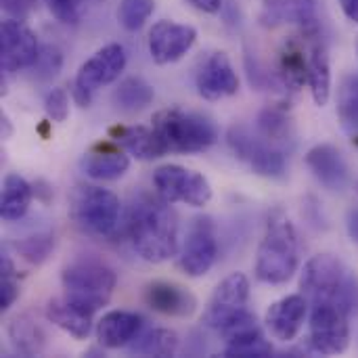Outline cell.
Here are the masks:
<instances>
[{"label": "cell", "mask_w": 358, "mask_h": 358, "mask_svg": "<svg viewBox=\"0 0 358 358\" xmlns=\"http://www.w3.org/2000/svg\"><path fill=\"white\" fill-rule=\"evenodd\" d=\"M308 315V300L302 294H294L277 300L266 310V329L279 342H292L304 327Z\"/></svg>", "instance_id": "16"}, {"label": "cell", "mask_w": 358, "mask_h": 358, "mask_svg": "<svg viewBox=\"0 0 358 358\" xmlns=\"http://www.w3.org/2000/svg\"><path fill=\"white\" fill-rule=\"evenodd\" d=\"M300 264V245L287 218H273L256 256V279L266 285L287 283Z\"/></svg>", "instance_id": "4"}, {"label": "cell", "mask_w": 358, "mask_h": 358, "mask_svg": "<svg viewBox=\"0 0 358 358\" xmlns=\"http://www.w3.org/2000/svg\"><path fill=\"white\" fill-rule=\"evenodd\" d=\"M153 187L157 195L168 203H187L191 208H203L212 199V187L208 178L178 164L159 166L153 174Z\"/></svg>", "instance_id": "10"}, {"label": "cell", "mask_w": 358, "mask_h": 358, "mask_svg": "<svg viewBox=\"0 0 358 358\" xmlns=\"http://www.w3.org/2000/svg\"><path fill=\"white\" fill-rule=\"evenodd\" d=\"M346 227H348V235L350 239L358 243V208L357 210H350L348 214V220H346Z\"/></svg>", "instance_id": "41"}, {"label": "cell", "mask_w": 358, "mask_h": 358, "mask_svg": "<svg viewBox=\"0 0 358 358\" xmlns=\"http://www.w3.org/2000/svg\"><path fill=\"white\" fill-rule=\"evenodd\" d=\"M308 48V88L319 107L327 105L331 94V65L327 44L321 36V27L302 31Z\"/></svg>", "instance_id": "17"}, {"label": "cell", "mask_w": 358, "mask_h": 358, "mask_svg": "<svg viewBox=\"0 0 358 358\" xmlns=\"http://www.w3.org/2000/svg\"><path fill=\"white\" fill-rule=\"evenodd\" d=\"M0 63L6 73L29 69L38 55L40 44L36 34L19 19H6L0 27Z\"/></svg>", "instance_id": "12"}, {"label": "cell", "mask_w": 358, "mask_h": 358, "mask_svg": "<svg viewBox=\"0 0 358 358\" xmlns=\"http://www.w3.org/2000/svg\"><path fill=\"white\" fill-rule=\"evenodd\" d=\"M197 29L193 25L162 19L149 29L147 46L149 55L157 65H170L180 61L195 44Z\"/></svg>", "instance_id": "13"}, {"label": "cell", "mask_w": 358, "mask_h": 358, "mask_svg": "<svg viewBox=\"0 0 358 358\" xmlns=\"http://www.w3.org/2000/svg\"><path fill=\"white\" fill-rule=\"evenodd\" d=\"M308 329V344L317 355H342L350 344L348 313L334 302H315Z\"/></svg>", "instance_id": "11"}, {"label": "cell", "mask_w": 358, "mask_h": 358, "mask_svg": "<svg viewBox=\"0 0 358 358\" xmlns=\"http://www.w3.org/2000/svg\"><path fill=\"white\" fill-rule=\"evenodd\" d=\"M306 166L327 191H344L348 187V180H350L348 166L336 147L331 145L313 147L306 153Z\"/></svg>", "instance_id": "19"}, {"label": "cell", "mask_w": 358, "mask_h": 358, "mask_svg": "<svg viewBox=\"0 0 358 358\" xmlns=\"http://www.w3.org/2000/svg\"><path fill=\"white\" fill-rule=\"evenodd\" d=\"M2 6L6 13L15 15V17H25L31 8V2L29 0H2Z\"/></svg>", "instance_id": "39"}, {"label": "cell", "mask_w": 358, "mask_h": 358, "mask_svg": "<svg viewBox=\"0 0 358 358\" xmlns=\"http://www.w3.org/2000/svg\"><path fill=\"white\" fill-rule=\"evenodd\" d=\"M304 38V36H302ZM277 78L283 88L300 90L304 84H308V48L306 38L300 40L298 36H292L285 40V44L279 50V71Z\"/></svg>", "instance_id": "23"}, {"label": "cell", "mask_w": 358, "mask_h": 358, "mask_svg": "<svg viewBox=\"0 0 358 358\" xmlns=\"http://www.w3.org/2000/svg\"><path fill=\"white\" fill-rule=\"evenodd\" d=\"M357 189H358V182H357Z\"/></svg>", "instance_id": "43"}, {"label": "cell", "mask_w": 358, "mask_h": 358, "mask_svg": "<svg viewBox=\"0 0 358 358\" xmlns=\"http://www.w3.org/2000/svg\"><path fill=\"white\" fill-rule=\"evenodd\" d=\"M92 317L90 313L78 308L65 298H55L46 306V319L63 329L65 334L73 336L76 340H86L92 329Z\"/></svg>", "instance_id": "25"}, {"label": "cell", "mask_w": 358, "mask_h": 358, "mask_svg": "<svg viewBox=\"0 0 358 358\" xmlns=\"http://www.w3.org/2000/svg\"><path fill=\"white\" fill-rule=\"evenodd\" d=\"M130 168V159L122 149L96 145L82 159V170L94 180H117Z\"/></svg>", "instance_id": "24"}, {"label": "cell", "mask_w": 358, "mask_h": 358, "mask_svg": "<svg viewBox=\"0 0 358 358\" xmlns=\"http://www.w3.org/2000/svg\"><path fill=\"white\" fill-rule=\"evenodd\" d=\"M338 117L346 130H358V73H350L338 88Z\"/></svg>", "instance_id": "31"}, {"label": "cell", "mask_w": 358, "mask_h": 358, "mask_svg": "<svg viewBox=\"0 0 358 358\" xmlns=\"http://www.w3.org/2000/svg\"><path fill=\"white\" fill-rule=\"evenodd\" d=\"M145 327V319L130 310H111L101 317L96 325V338L101 346L109 350H117L130 346Z\"/></svg>", "instance_id": "21"}, {"label": "cell", "mask_w": 358, "mask_h": 358, "mask_svg": "<svg viewBox=\"0 0 358 358\" xmlns=\"http://www.w3.org/2000/svg\"><path fill=\"white\" fill-rule=\"evenodd\" d=\"M229 147L237 159L250 166L252 172L264 178H281L287 172L285 151L271 141H266L260 132H252L248 126H233L227 134Z\"/></svg>", "instance_id": "8"}, {"label": "cell", "mask_w": 358, "mask_h": 358, "mask_svg": "<svg viewBox=\"0 0 358 358\" xmlns=\"http://www.w3.org/2000/svg\"><path fill=\"white\" fill-rule=\"evenodd\" d=\"M273 355V346L271 342L262 336L256 338H248L241 340L237 344H229L224 348V357H235V358H264Z\"/></svg>", "instance_id": "35"}, {"label": "cell", "mask_w": 358, "mask_h": 358, "mask_svg": "<svg viewBox=\"0 0 358 358\" xmlns=\"http://www.w3.org/2000/svg\"><path fill=\"white\" fill-rule=\"evenodd\" d=\"M216 258H218V243H216L214 227L208 218H199L195 220V224L187 235V241L178 258V266L187 277L197 279L212 271Z\"/></svg>", "instance_id": "14"}, {"label": "cell", "mask_w": 358, "mask_h": 358, "mask_svg": "<svg viewBox=\"0 0 358 358\" xmlns=\"http://www.w3.org/2000/svg\"><path fill=\"white\" fill-rule=\"evenodd\" d=\"M187 2L193 8H197L201 13H210V15H214L222 8V0H187Z\"/></svg>", "instance_id": "40"}, {"label": "cell", "mask_w": 358, "mask_h": 358, "mask_svg": "<svg viewBox=\"0 0 358 358\" xmlns=\"http://www.w3.org/2000/svg\"><path fill=\"white\" fill-rule=\"evenodd\" d=\"M15 248L21 254V258L27 260L29 264H42L55 248V237L50 233H38L19 241Z\"/></svg>", "instance_id": "33"}, {"label": "cell", "mask_w": 358, "mask_h": 358, "mask_svg": "<svg viewBox=\"0 0 358 358\" xmlns=\"http://www.w3.org/2000/svg\"><path fill=\"white\" fill-rule=\"evenodd\" d=\"M128 237L136 254L159 264L178 252V222L170 203L149 193H138L128 210Z\"/></svg>", "instance_id": "1"}, {"label": "cell", "mask_w": 358, "mask_h": 358, "mask_svg": "<svg viewBox=\"0 0 358 358\" xmlns=\"http://www.w3.org/2000/svg\"><path fill=\"white\" fill-rule=\"evenodd\" d=\"M155 90L143 78H126L113 90V103L122 111H141L153 103Z\"/></svg>", "instance_id": "28"}, {"label": "cell", "mask_w": 358, "mask_h": 358, "mask_svg": "<svg viewBox=\"0 0 358 358\" xmlns=\"http://www.w3.org/2000/svg\"><path fill=\"white\" fill-rule=\"evenodd\" d=\"M300 287L313 302H334L346 313L357 306V285L350 281L342 260L331 254H319L304 264Z\"/></svg>", "instance_id": "5"}, {"label": "cell", "mask_w": 358, "mask_h": 358, "mask_svg": "<svg viewBox=\"0 0 358 358\" xmlns=\"http://www.w3.org/2000/svg\"><path fill=\"white\" fill-rule=\"evenodd\" d=\"M340 4H342L344 15H346L350 21L358 23V0H340Z\"/></svg>", "instance_id": "42"}, {"label": "cell", "mask_w": 358, "mask_h": 358, "mask_svg": "<svg viewBox=\"0 0 358 358\" xmlns=\"http://www.w3.org/2000/svg\"><path fill=\"white\" fill-rule=\"evenodd\" d=\"M31 185L10 172L4 176V182H2V199H0V214L4 220L13 222V220H19L25 216L29 203H31Z\"/></svg>", "instance_id": "26"}, {"label": "cell", "mask_w": 358, "mask_h": 358, "mask_svg": "<svg viewBox=\"0 0 358 358\" xmlns=\"http://www.w3.org/2000/svg\"><path fill=\"white\" fill-rule=\"evenodd\" d=\"M155 10V0H120L117 21L124 29L136 31L141 29Z\"/></svg>", "instance_id": "32"}, {"label": "cell", "mask_w": 358, "mask_h": 358, "mask_svg": "<svg viewBox=\"0 0 358 358\" xmlns=\"http://www.w3.org/2000/svg\"><path fill=\"white\" fill-rule=\"evenodd\" d=\"M128 63V55L126 48L117 42L107 44L103 48H99L78 71L76 80H73V99L80 107H88L92 101V94L115 82L120 78V73L126 69Z\"/></svg>", "instance_id": "9"}, {"label": "cell", "mask_w": 358, "mask_h": 358, "mask_svg": "<svg viewBox=\"0 0 358 358\" xmlns=\"http://www.w3.org/2000/svg\"><path fill=\"white\" fill-rule=\"evenodd\" d=\"M145 302L151 310L166 317H191L197 310L195 296L182 285L170 281H153L145 287Z\"/></svg>", "instance_id": "20"}, {"label": "cell", "mask_w": 358, "mask_h": 358, "mask_svg": "<svg viewBox=\"0 0 358 358\" xmlns=\"http://www.w3.org/2000/svg\"><path fill=\"white\" fill-rule=\"evenodd\" d=\"M19 281H17V271L13 260L4 254L0 260V308L8 310L15 300L19 298Z\"/></svg>", "instance_id": "34"}, {"label": "cell", "mask_w": 358, "mask_h": 358, "mask_svg": "<svg viewBox=\"0 0 358 358\" xmlns=\"http://www.w3.org/2000/svg\"><path fill=\"white\" fill-rule=\"evenodd\" d=\"M61 65H63V55H61V50H59L57 46L46 44V46L40 48V55H38L36 63H34L29 69H34V76H36L38 80H48V78H52V76L59 73Z\"/></svg>", "instance_id": "36"}, {"label": "cell", "mask_w": 358, "mask_h": 358, "mask_svg": "<svg viewBox=\"0 0 358 358\" xmlns=\"http://www.w3.org/2000/svg\"><path fill=\"white\" fill-rule=\"evenodd\" d=\"M61 283L65 289V300L90 315H96L109 302L117 283V275L101 258L80 256L65 264Z\"/></svg>", "instance_id": "3"}, {"label": "cell", "mask_w": 358, "mask_h": 358, "mask_svg": "<svg viewBox=\"0 0 358 358\" xmlns=\"http://www.w3.org/2000/svg\"><path fill=\"white\" fill-rule=\"evenodd\" d=\"M260 23L264 27H277L283 23L300 25L302 31L319 27L317 0H262Z\"/></svg>", "instance_id": "18"}, {"label": "cell", "mask_w": 358, "mask_h": 358, "mask_svg": "<svg viewBox=\"0 0 358 358\" xmlns=\"http://www.w3.org/2000/svg\"><path fill=\"white\" fill-rule=\"evenodd\" d=\"M256 128L266 141H271L273 145H277L281 149L287 141H292V122H289L285 109H281V107L264 109L258 115Z\"/></svg>", "instance_id": "30"}, {"label": "cell", "mask_w": 358, "mask_h": 358, "mask_svg": "<svg viewBox=\"0 0 358 358\" xmlns=\"http://www.w3.org/2000/svg\"><path fill=\"white\" fill-rule=\"evenodd\" d=\"M195 86L199 96H203L206 101H220L237 94L239 78L227 52H210L199 63V69L195 73Z\"/></svg>", "instance_id": "15"}, {"label": "cell", "mask_w": 358, "mask_h": 358, "mask_svg": "<svg viewBox=\"0 0 358 358\" xmlns=\"http://www.w3.org/2000/svg\"><path fill=\"white\" fill-rule=\"evenodd\" d=\"M176 350H178V336L166 327L149 329L130 344V352L141 357H174Z\"/></svg>", "instance_id": "29"}, {"label": "cell", "mask_w": 358, "mask_h": 358, "mask_svg": "<svg viewBox=\"0 0 358 358\" xmlns=\"http://www.w3.org/2000/svg\"><path fill=\"white\" fill-rule=\"evenodd\" d=\"M8 340L17 352L25 357H36L46 346V334L29 315H19L8 325Z\"/></svg>", "instance_id": "27"}, {"label": "cell", "mask_w": 358, "mask_h": 358, "mask_svg": "<svg viewBox=\"0 0 358 358\" xmlns=\"http://www.w3.org/2000/svg\"><path fill=\"white\" fill-rule=\"evenodd\" d=\"M109 136L113 143H117L124 151L134 155L136 159L151 162L168 153L162 138L153 128L145 126H115L109 130Z\"/></svg>", "instance_id": "22"}, {"label": "cell", "mask_w": 358, "mask_h": 358, "mask_svg": "<svg viewBox=\"0 0 358 358\" xmlns=\"http://www.w3.org/2000/svg\"><path fill=\"white\" fill-rule=\"evenodd\" d=\"M44 109L46 115L52 122H65L69 115V96L63 88H52L46 99H44Z\"/></svg>", "instance_id": "38"}, {"label": "cell", "mask_w": 358, "mask_h": 358, "mask_svg": "<svg viewBox=\"0 0 358 358\" xmlns=\"http://www.w3.org/2000/svg\"><path fill=\"white\" fill-rule=\"evenodd\" d=\"M69 214L78 229H82L84 233L109 239L117 231L122 203L120 197L109 189L80 185L69 195Z\"/></svg>", "instance_id": "7"}, {"label": "cell", "mask_w": 358, "mask_h": 358, "mask_svg": "<svg viewBox=\"0 0 358 358\" xmlns=\"http://www.w3.org/2000/svg\"><path fill=\"white\" fill-rule=\"evenodd\" d=\"M46 6L65 25H76L82 19V0H46Z\"/></svg>", "instance_id": "37"}, {"label": "cell", "mask_w": 358, "mask_h": 358, "mask_svg": "<svg viewBox=\"0 0 358 358\" xmlns=\"http://www.w3.org/2000/svg\"><path fill=\"white\" fill-rule=\"evenodd\" d=\"M250 302V281L241 273L229 275L214 292L206 313L203 325L220 334L229 344H237L248 338L262 336L256 315L248 308Z\"/></svg>", "instance_id": "2"}, {"label": "cell", "mask_w": 358, "mask_h": 358, "mask_svg": "<svg viewBox=\"0 0 358 358\" xmlns=\"http://www.w3.org/2000/svg\"><path fill=\"white\" fill-rule=\"evenodd\" d=\"M153 130L170 153H197L210 149L216 138V126L193 111L162 109L153 115Z\"/></svg>", "instance_id": "6"}]
</instances>
